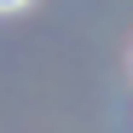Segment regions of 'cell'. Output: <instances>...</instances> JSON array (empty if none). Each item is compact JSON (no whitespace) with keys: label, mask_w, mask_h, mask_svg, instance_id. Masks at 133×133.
<instances>
[{"label":"cell","mask_w":133,"mask_h":133,"mask_svg":"<svg viewBox=\"0 0 133 133\" xmlns=\"http://www.w3.org/2000/svg\"><path fill=\"white\" fill-rule=\"evenodd\" d=\"M17 6H23V0H0V12H17Z\"/></svg>","instance_id":"1"}]
</instances>
